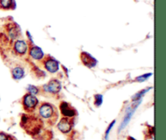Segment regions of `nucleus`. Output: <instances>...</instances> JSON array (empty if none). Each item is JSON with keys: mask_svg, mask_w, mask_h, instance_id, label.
<instances>
[{"mask_svg": "<svg viewBox=\"0 0 166 140\" xmlns=\"http://www.w3.org/2000/svg\"><path fill=\"white\" fill-rule=\"evenodd\" d=\"M81 61L83 62V64L88 68H93L97 65V60L92 56L91 54L86 52H82L80 54Z\"/></svg>", "mask_w": 166, "mask_h": 140, "instance_id": "obj_8", "label": "nucleus"}, {"mask_svg": "<svg viewBox=\"0 0 166 140\" xmlns=\"http://www.w3.org/2000/svg\"><path fill=\"white\" fill-rule=\"evenodd\" d=\"M12 74L14 79H22L24 77V71L22 67H16L12 70Z\"/></svg>", "mask_w": 166, "mask_h": 140, "instance_id": "obj_12", "label": "nucleus"}, {"mask_svg": "<svg viewBox=\"0 0 166 140\" xmlns=\"http://www.w3.org/2000/svg\"><path fill=\"white\" fill-rule=\"evenodd\" d=\"M62 85L58 79H51L47 84L43 86V90L50 94H58L61 91Z\"/></svg>", "mask_w": 166, "mask_h": 140, "instance_id": "obj_6", "label": "nucleus"}, {"mask_svg": "<svg viewBox=\"0 0 166 140\" xmlns=\"http://www.w3.org/2000/svg\"><path fill=\"white\" fill-rule=\"evenodd\" d=\"M29 55L35 60H41L44 58V53L42 50L36 45H32L29 48Z\"/></svg>", "mask_w": 166, "mask_h": 140, "instance_id": "obj_10", "label": "nucleus"}, {"mask_svg": "<svg viewBox=\"0 0 166 140\" xmlns=\"http://www.w3.org/2000/svg\"><path fill=\"white\" fill-rule=\"evenodd\" d=\"M28 91L29 92V93H31L33 95H37V94H38V93H39V89H38V88H37V87L33 85L29 86Z\"/></svg>", "mask_w": 166, "mask_h": 140, "instance_id": "obj_16", "label": "nucleus"}, {"mask_svg": "<svg viewBox=\"0 0 166 140\" xmlns=\"http://www.w3.org/2000/svg\"><path fill=\"white\" fill-rule=\"evenodd\" d=\"M19 125L29 136L36 140H50L52 132L45 129V123L40 117L36 114H23Z\"/></svg>", "mask_w": 166, "mask_h": 140, "instance_id": "obj_1", "label": "nucleus"}, {"mask_svg": "<svg viewBox=\"0 0 166 140\" xmlns=\"http://www.w3.org/2000/svg\"><path fill=\"white\" fill-rule=\"evenodd\" d=\"M14 50L18 55H24L28 50L26 41L23 40H17L14 44Z\"/></svg>", "mask_w": 166, "mask_h": 140, "instance_id": "obj_9", "label": "nucleus"}, {"mask_svg": "<svg viewBox=\"0 0 166 140\" xmlns=\"http://www.w3.org/2000/svg\"><path fill=\"white\" fill-rule=\"evenodd\" d=\"M12 6H14V0H0V8L1 9H12Z\"/></svg>", "mask_w": 166, "mask_h": 140, "instance_id": "obj_13", "label": "nucleus"}, {"mask_svg": "<svg viewBox=\"0 0 166 140\" xmlns=\"http://www.w3.org/2000/svg\"><path fill=\"white\" fill-rule=\"evenodd\" d=\"M7 33H8V36L12 40H14L17 37L19 36V31L18 29V26H16V24H10L8 29H7Z\"/></svg>", "mask_w": 166, "mask_h": 140, "instance_id": "obj_11", "label": "nucleus"}, {"mask_svg": "<svg viewBox=\"0 0 166 140\" xmlns=\"http://www.w3.org/2000/svg\"><path fill=\"white\" fill-rule=\"evenodd\" d=\"M0 140H17V138L12 135L1 131L0 132Z\"/></svg>", "mask_w": 166, "mask_h": 140, "instance_id": "obj_14", "label": "nucleus"}, {"mask_svg": "<svg viewBox=\"0 0 166 140\" xmlns=\"http://www.w3.org/2000/svg\"><path fill=\"white\" fill-rule=\"evenodd\" d=\"M38 116L42 119L44 123L53 126L58 121V112L54 105L48 102H43L38 107Z\"/></svg>", "mask_w": 166, "mask_h": 140, "instance_id": "obj_2", "label": "nucleus"}, {"mask_svg": "<svg viewBox=\"0 0 166 140\" xmlns=\"http://www.w3.org/2000/svg\"><path fill=\"white\" fill-rule=\"evenodd\" d=\"M39 101L37 98L31 93H26L22 99V105L23 109L27 114H32L35 111L38 106Z\"/></svg>", "mask_w": 166, "mask_h": 140, "instance_id": "obj_3", "label": "nucleus"}, {"mask_svg": "<svg viewBox=\"0 0 166 140\" xmlns=\"http://www.w3.org/2000/svg\"><path fill=\"white\" fill-rule=\"evenodd\" d=\"M74 124H75V117H63L58 124V129L62 134H68L73 128Z\"/></svg>", "mask_w": 166, "mask_h": 140, "instance_id": "obj_4", "label": "nucleus"}, {"mask_svg": "<svg viewBox=\"0 0 166 140\" xmlns=\"http://www.w3.org/2000/svg\"><path fill=\"white\" fill-rule=\"evenodd\" d=\"M127 140H135V138H133L132 137H131V136H129L128 138H127Z\"/></svg>", "mask_w": 166, "mask_h": 140, "instance_id": "obj_19", "label": "nucleus"}, {"mask_svg": "<svg viewBox=\"0 0 166 140\" xmlns=\"http://www.w3.org/2000/svg\"><path fill=\"white\" fill-rule=\"evenodd\" d=\"M115 120H114V121H113L111 122V123H110V125H109V127H108V129H107V131H106V132H105V138H106L107 139V138H108V135H109V131H110V130H111V128L112 127H113V126H114V124L115 123Z\"/></svg>", "mask_w": 166, "mask_h": 140, "instance_id": "obj_18", "label": "nucleus"}, {"mask_svg": "<svg viewBox=\"0 0 166 140\" xmlns=\"http://www.w3.org/2000/svg\"><path fill=\"white\" fill-rule=\"evenodd\" d=\"M150 75H152V74L151 73L147 74V75H144L140 76V77H137V78L135 79V80L136 81H143V80H145V79H146L147 78H148Z\"/></svg>", "mask_w": 166, "mask_h": 140, "instance_id": "obj_17", "label": "nucleus"}, {"mask_svg": "<svg viewBox=\"0 0 166 140\" xmlns=\"http://www.w3.org/2000/svg\"><path fill=\"white\" fill-rule=\"evenodd\" d=\"M94 98H95V102H94V104H95V105L97 107H99L100 105L102 104V101H103V96H102V95L97 94V95H95Z\"/></svg>", "mask_w": 166, "mask_h": 140, "instance_id": "obj_15", "label": "nucleus"}, {"mask_svg": "<svg viewBox=\"0 0 166 140\" xmlns=\"http://www.w3.org/2000/svg\"><path fill=\"white\" fill-rule=\"evenodd\" d=\"M42 63L44 65V67L50 73H55L58 70V62L53 58L50 56L44 57L42 58Z\"/></svg>", "mask_w": 166, "mask_h": 140, "instance_id": "obj_7", "label": "nucleus"}, {"mask_svg": "<svg viewBox=\"0 0 166 140\" xmlns=\"http://www.w3.org/2000/svg\"><path fill=\"white\" fill-rule=\"evenodd\" d=\"M59 109L63 117H75L77 115V111L71 104L66 101H62L59 105Z\"/></svg>", "mask_w": 166, "mask_h": 140, "instance_id": "obj_5", "label": "nucleus"}]
</instances>
